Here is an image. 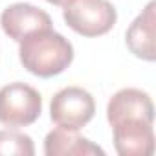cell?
<instances>
[{
	"instance_id": "6da1fadb",
	"label": "cell",
	"mask_w": 156,
	"mask_h": 156,
	"mask_svg": "<svg viewBox=\"0 0 156 156\" xmlns=\"http://www.w3.org/2000/svg\"><path fill=\"white\" fill-rule=\"evenodd\" d=\"M20 62L37 77H53L62 73L73 61L72 42L53 30H42L20 41Z\"/></svg>"
},
{
	"instance_id": "7a4b0ae2",
	"label": "cell",
	"mask_w": 156,
	"mask_h": 156,
	"mask_svg": "<svg viewBox=\"0 0 156 156\" xmlns=\"http://www.w3.org/2000/svg\"><path fill=\"white\" fill-rule=\"evenodd\" d=\"M62 19L75 33L99 37L114 28L118 11L108 0H72L62 9Z\"/></svg>"
},
{
	"instance_id": "3957f363",
	"label": "cell",
	"mask_w": 156,
	"mask_h": 156,
	"mask_svg": "<svg viewBox=\"0 0 156 156\" xmlns=\"http://www.w3.org/2000/svg\"><path fill=\"white\" fill-rule=\"evenodd\" d=\"M42 112L41 94L26 83H11L0 88V123L20 129L35 123Z\"/></svg>"
},
{
	"instance_id": "277c9868",
	"label": "cell",
	"mask_w": 156,
	"mask_h": 156,
	"mask_svg": "<svg viewBox=\"0 0 156 156\" xmlns=\"http://www.w3.org/2000/svg\"><path fill=\"white\" fill-rule=\"evenodd\" d=\"M96 114V103L90 92L79 87L59 90L50 103V118L59 129L79 130Z\"/></svg>"
},
{
	"instance_id": "5b68a950",
	"label": "cell",
	"mask_w": 156,
	"mask_h": 156,
	"mask_svg": "<svg viewBox=\"0 0 156 156\" xmlns=\"http://www.w3.org/2000/svg\"><path fill=\"white\" fill-rule=\"evenodd\" d=\"M0 24H2L4 33L20 42L28 35L42 31V30H51V19L46 11L33 4L26 2H17L11 4L4 9L2 17H0Z\"/></svg>"
},
{
	"instance_id": "8992f818",
	"label": "cell",
	"mask_w": 156,
	"mask_h": 156,
	"mask_svg": "<svg viewBox=\"0 0 156 156\" xmlns=\"http://www.w3.org/2000/svg\"><path fill=\"white\" fill-rule=\"evenodd\" d=\"M107 119L112 125L129 121V119H140L152 123L154 121V105L147 92L138 88H123L116 92L108 105H107Z\"/></svg>"
},
{
	"instance_id": "52a82bcc",
	"label": "cell",
	"mask_w": 156,
	"mask_h": 156,
	"mask_svg": "<svg viewBox=\"0 0 156 156\" xmlns=\"http://www.w3.org/2000/svg\"><path fill=\"white\" fill-rule=\"evenodd\" d=\"M114 147L121 156H151L154 152L152 123L129 119L112 125Z\"/></svg>"
},
{
	"instance_id": "ba28073f",
	"label": "cell",
	"mask_w": 156,
	"mask_h": 156,
	"mask_svg": "<svg viewBox=\"0 0 156 156\" xmlns=\"http://www.w3.org/2000/svg\"><path fill=\"white\" fill-rule=\"evenodd\" d=\"M154 2H149L147 8L134 19V22L129 26L125 42L132 55L138 59L152 62L156 59V48H154V35H156V17H154Z\"/></svg>"
},
{
	"instance_id": "9c48e42d",
	"label": "cell",
	"mask_w": 156,
	"mask_h": 156,
	"mask_svg": "<svg viewBox=\"0 0 156 156\" xmlns=\"http://www.w3.org/2000/svg\"><path fill=\"white\" fill-rule=\"evenodd\" d=\"M44 154L46 156H103L105 151L92 143L90 140L77 134V130L55 129L48 132L44 140Z\"/></svg>"
},
{
	"instance_id": "30bf717a",
	"label": "cell",
	"mask_w": 156,
	"mask_h": 156,
	"mask_svg": "<svg viewBox=\"0 0 156 156\" xmlns=\"http://www.w3.org/2000/svg\"><path fill=\"white\" fill-rule=\"evenodd\" d=\"M0 154L4 156H33V140L28 134L15 130H0Z\"/></svg>"
},
{
	"instance_id": "8fae6325",
	"label": "cell",
	"mask_w": 156,
	"mask_h": 156,
	"mask_svg": "<svg viewBox=\"0 0 156 156\" xmlns=\"http://www.w3.org/2000/svg\"><path fill=\"white\" fill-rule=\"evenodd\" d=\"M46 2H50L53 6H66L68 2H72V0H46Z\"/></svg>"
}]
</instances>
